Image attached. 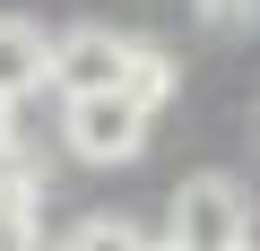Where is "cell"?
Masks as SVG:
<instances>
[{"instance_id":"52a82bcc","label":"cell","mask_w":260,"mask_h":251,"mask_svg":"<svg viewBox=\"0 0 260 251\" xmlns=\"http://www.w3.org/2000/svg\"><path fill=\"white\" fill-rule=\"evenodd\" d=\"M130 95H139V104H165V95H174V61H165L156 44L130 52Z\"/></svg>"},{"instance_id":"6da1fadb","label":"cell","mask_w":260,"mask_h":251,"mask_svg":"<svg viewBox=\"0 0 260 251\" xmlns=\"http://www.w3.org/2000/svg\"><path fill=\"white\" fill-rule=\"evenodd\" d=\"M70 113H61V139H70V156L78 165H130L148 148V113L156 104H139L130 87H104V95H61Z\"/></svg>"},{"instance_id":"ba28073f","label":"cell","mask_w":260,"mask_h":251,"mask_svg":"<svg viewBox=\"0 0 260 251\" xmlns=\"http://www.w3.org/2000/svg\"><path fill=\"white\" fill-rule=\"evenodd\" d=\"M200 18H217V26H251L260 0H200Z\"/></svg>"},{"instance_id":"8fae6325","label":"cell","mask_w":260,"mask_h":251,"mask_svg":"<svg viewBox=\"0 0 260 251\" xmlns=\"http://www.w3.org/2000/svg\"><path fill=\"white\" fill-rule=\"evenodd\" d=\"M243 251H251V242H243Z\"/></svg>"},{"instance_id":"277c9868","label":"cell","mask_w":260,"mask_h":251,"mask_svg":"<svg viewBox=\"0 0 260 251\" xmlns=\"http://www.w3.org/2000/svg\"><path fill=\"white\" fill-rule=\"evenodd\" d=\"M52 44H61V35H44L35 18H0V95L52 87Z\"/></svg>"},{"instance_id":"30bf717a","label":"cell","mask_w":260,"mask_h":251,"mask_svg":"<svg viewBox=\"0 0 260 251\" xmlns=\"http://www.w3.org/2000/svg\"><path fill=\"white\" fill-rule=\"evenodd\" d=\"M148 251H182V242H174V234H165V242H148Z\"/></svg>"},{"instance_id":"7a4b0ae2","label":"cell","mask_w":260,"mask_h":251,"mask_svg":"<svg viewBox=\"0 0 260 251\" xmlns=\"http://www.w3.org/2000/svg\"><path fill=\"white\" fill-rule=\"evenodd\" d=\"M165 234L182 251H243L251 242V208H243V191L225 173H191L174 191V208H165Z\"/></svg>"},{"instance_id":"3957f363","label":"cell","mask_w":260,"mask_h":251,"mask_svg":"<svg viewBox=\"0 0 260 251\" xmlns=\"http://www.w3.org/2000/svg\"><path fill=\"white\" fill-rule=\"evenodd\" d=\"M130 52H139V35L70 26V35L52 44V87H61V95H104V87H130Z\"/></svg>"},{"instance_id":"9c48e42d","label":"cell","mask_w":260,"mask_h":251,"mask_svg":"<svg viewBox=\"0 0 260 251\" xmlns=\"http://www.w3.org/2000/svg\"><path fill=\"white\" fill-rule=\"evenodd\" d=\"M18 148V95H0V156Z\"/></svg>"},{"instance_id":"5b68a950","label":"cell","mask_w":260,"mask_h":251,"mask_svg":"<svg viewBox=\"0 0 260 251\" xmlns=\"http://www.w3.org/2000/svg\"><path fill=\"white\" fill-rule=\"evenodd\" d=\"M0 251H44L35 242V182L0 156Z\"/></svg>"},{"instance_id":"8992f818","label":"cell","mask_w":260,"mask_h":251,"mask_svg":"<svg viewBox=\"0 0 260 251\" xmlns=\"http://www.w3.org/2000/svg\"><path fill=\"white\" fill-rule=\"evenodd\" d=\"M52 251H148V234L130 225V217H78Z\"/></svg>"}]
</instances>
